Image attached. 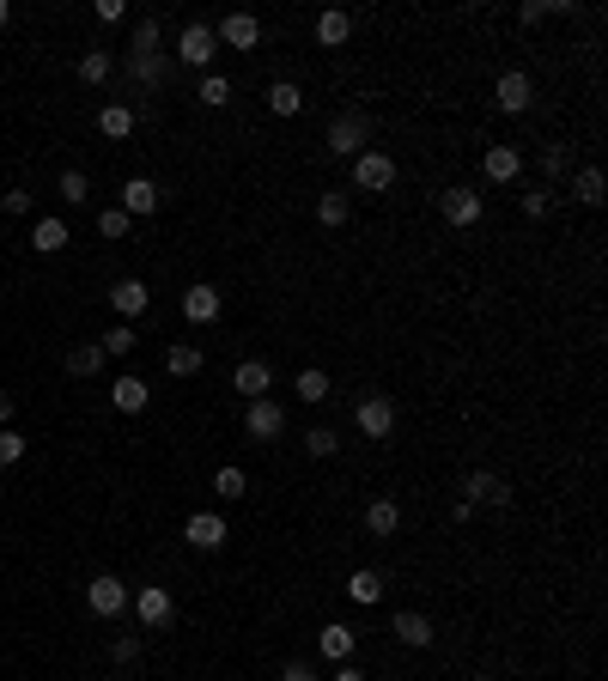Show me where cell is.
<instances>
[{"label":"cell","instance_id":"cell-11","mask_svg":"<svg viewBox=\"0 0 608 681\" xmlns=\"http://www.w3.org/2000/svg\"><path fill=\"white\" fill-rule=\"evenodd\" d=\"M128 602H134V621H140V627H165V621L177 615V602H171L165 584H140Z\"/></svg>","mask_w":608,"mask_h":681},{"label":"cell","instance_id":"cell-13","mask_svg":"<svg viewBox=\"0 0 608 681\" xmlns=\"http://www.w3.org/2000/svg\"><path fill=\"white\" fill-rule=\"evenodd\" d=\"M110 305H116V317H122V323H134V317L152 305V292H146V280H134V274H128V280H116V286H110Z\"/></svg>","mask_w":608,"mask_h":681},{"label":"cell","instance_id":"cell-45","mask_svg":"<svg viewBox=\"0 0 608 681\" xmlns=\"http://www.w3.org/2000/svg\"><path fill=\"white\" fill-rule=\"evenodd\" d=\"M280 681H317V663L311 657H286L280 663Z\"/></svg>","mask_w":608,"mask_h":681},{"label":"cell","instance_id":"cell-3","mask_svg":"<svg viewBox=\"0 0 608 681\" xmlns=\"http://www.w3.org/2000/svg\"><path fill=\"white\" fill-rule=\"evenodd\" d=\"M213 55H219L213 25H207V19H189L183 37H177V49H171V61H177V67H213Z\"/></svg>","mask_w":608,"mask_h":681},{"label":"cell","instance_id":"cell-1","mask_svg":"<svg viewBox=\"0 0 608 681\" xmlns=\"http://www.w3.org/2000/svg\"><path fill=\"white\" fill-rule=\"evenodd\" d=\"M353 189L359 195H390L396 189V159L384 153V146H365V153L353 159Z\"/></svg>","mask_w":608,"mask_h":681},{"label":"cell","instance_id":"cell-22","mask_svg":"<svg viewBox=\"0 0 608 681\" xmlns=\"http://www.w3.org/2000/svg\"><path fill=\"white\" fill-rule=\"evenodd\" d=\"M353 645H359V639H353V627H341V621H329V627L317 633V651H323L329 663H353Z\"/></svg>","mask_w":608,"mask_h":681},{"label":"cell","instance_id":"cell-33","mask_svg":"<svg viewBox=\"0 0 608 681\" xmlns=\"http://www.w3.org/2000/svg\"><path fill=\"white\" fill-rule=\"evenodd\" d=\"M268 110H274V116H298V110H304V86L274 80V86H268Z\"/></svg>","mask_w":608,"mask_h":681},{"label":"cell","instance_id":"cell-32","mask_svg":"<svg viewBox=\"0 0 608 681\" xmlns=\"http://www.w3.org/2000/svg\"><path fill=\"white\" fill-rule=\"evenodd\" d=\"M55 195H61L67 207H86V201H92V177H86V171H61V177H55Z\"/></svg>","mask_w":608,"mask_h":681},{"label":"cell","instance_id":"cell-51","mask_svg":"<svg viewBox=\"0 0 608 681\" xmlns=\"http://www.w3.org/2000/svg\"><path fill=\"white\" fill-rule=\"evenodd\" d=\"M7 19H13V7H7V0H0V31H7Z\"/></svg>","mask_w":608,"mask_h":681},{"label":"cell","instance_id":"cell-43","mask_svg":"<svg viewBox=\"0 0 608 681\" xmlns=\"http://www.w3.org/2000/svg\"><path fill=\"white\" fill-rule=\"evenodd\" d=\"M140 657V633H116L110 639V663H134Z\"/></svg>","mask_w":608,"mask_h":681},{"label":"cell","instance_id":"cell-23","mask_svg":"<svg viewBox=\"0 0 608 681\" xmlns=\"http://www.w3.org/2000/svg\"><path fill=\"white\" fill-rule=\"evenodd\" d=\"M31 244H37V256H55V250H67V219L43 213V219L31 225Z\"/></svg>","mask_w":608,"mask_h":681},{"label":"cell","instance_id":"cell-15","mask_svg":"<svg viewBox=\"0 0 608 681\" xmlns=\"http://www.w3.org/2000/svg\"><path fill=\"white\" fill-rule=\"evenodd\" d=\"M463 499H469V505H511V487H505L493 469H475V475L463 481Z\"/></svg>","mask_w":608,"mask_h":681},{"label":"cell","instance_id":"cell-31","mask_svg":"<svg viewBox=\"0 0 608 681\" xmlns=\"http://www.w3.org/2000/svg\"><path fill=\"white\" fill-rule=\"evenodd\" d=\"M542 171H548V183H566V177H572V146H566V140H548V146H542ZM548 183H542V189H548Z\"/></svg>","mask_w":608,"mask_h":681},{"label":"cell","instance_id":"cell-46","mask_svg":"<svg viewBox=\"0 0 608 681\" xmlns=\"http://www.w3.org/2000/svg\"><path fill=\"white\" fill-rule=\"evenodd\" d=\"M0 207H7V213H31V189H7V195H0Z\"/></svg>","mask_w":608,"mask_h":681},{"label":"cell","instance_id":"cell-5","mask_svg":"<svg viewBox=\"0 0 608 681\" xmlns=\"http://www.w3.org/2000/svg\"><path fill=\"white\" fill-rule=\"evenodd\" d=\"M128 596H134V590H128L116 572H98V578L86 584V609H92L98 621H116V615L128 609Z\"/></svg>","mask_w":608,"mask_h":681},{"label":"cell","instance_id":"cell-12","mask_svg":"<svg viewBox=\"0 0 608 681\" xmlns=\"http://www.w3.org/2000/svg\"><path fill=\"white\" fill-rule=\"evenodd\" d=\"M213 37H219L225 49H256V43H262V19H256V13H225V19L213 25Z\"/></svg>","mask_w":608,"mask_h":681},{"label":"cell","instance_id":"cell-35","mask_svg":"<svg viewBox=\"0 0 608 681\" xmlns=\"http://www.w3.org/2000/svg\"><path fill=\"white\" fill-rule=\"evenodd\" d=\"M213 493H219V499H244V493H250V475H244L238 463H225V469H213Z\"/></svg>","mask_w":608,"mask_h":681},{"label":"cell","instance_id":"cell-30","mask_svg":"<svg viewBox=\"0 0 608 681\" xmlns=\"http://www.w3.org/2000/svg\"><path fill=\"white\" fill-rule=\"evenodd\" d=\"M98 134H104V140H128V134H134V110H128V104H104V110H98Z\"/></svg>","mask_w":608,"mask_h":681},{"label":"cell","instance_id":"cell-26","mask_svg":"<svg viewBox=\"0 0 608 681\" xmlns=\"http://www.w3.org/2000/svg\"><path fill=\"white\" fill-rule=\"evenodd\" d=\"M159 37H165L159 13H140L134 19V37H128V55H159Z\"/></svg>","mask_w":608,"mask_h":681},{"label":"cell","instance_id":"cell-25","mask_svg":"<svg viewBox=\"0 0 608 681\" xmlns=\"http://www.w3.org/2000/svg\"><path fill=\"white\" fill-rule=\"evenodd\" d=\"M347 219H353V201H347V189H329V195H317V225L341 232Z\"/></svg>","mask_w":608,"mask_h":681},{"label":"cell","instance_id":"cell-10","mask_svg":"<svg viewBox=\"0 0 608 681\" xmlns=\"http://www.w3.org/2000/svg\"><path fill=\"white\" fill-rule=\"evenodd\" d=\"M493 104L505 110V116H523L529 104H536V80H529L523 67H511V73H499V86H493Z\"/></svg>","mask_w":608,"mask_h":681},{"label":"cell","instance_id":"cell-16","mask_svg":"<svg viewBox=\"0 0 608 681\" xmlns=\"http://www.w3.org/2000/svg\"><path fill=\"white\" fill-rule=\"evenodd\" d=\"M122 213H128V219L159 213V183H152V177H128V183H122Z\"/></svg>","mask_w":608,"mask_h":681},{"label":"cell","instance_id":"cell-21","mask_svg":"<svg viewBox=\"0 0 608 681\" xmlns=\"http://www.w3.org/2000/svg\"><path fill=\"white\" fill-rule=\"evenodd\" d=\"M566 183H572V201H578V207H602V195H608V183H602L596 165H578Z\"/></svg>","mask_w":608,"mask_h":681},{"label":"cell","instance_id":"cell-41","mask_svg":"<svg viewBox=\"0 0 608 681\" xmlns=\"http://www.w3.org/2000/svg\"><path fill=\"white\" fill-rule=\"evenodd\" d=\"M128 225H134V219H128L122 207H104V213H98V238H110V244H116V238H128Z\"/></svg>","mask_w":608,"mask_h":681},{"label":"cell","instance_id":"cell-39","mask_svg":"<svg viewBox=\"0 0 608 681\" xmlns=\"http://www.w3.org/2000/svg\"><path fill=\"white\" fill-rule=\"evenodd\" d=\"M335 450H341V438H335V426H311V432H304V457H335Z\"/></svg>","mask_w":608,"mask_h":681},{"label":"cell","instance_id":"cell-44","mask_svg":"<svg viewBox=\"0 0 608 681\" xmlns=\"http://www.w3.org/2000/svg\"><path fill=\"white\" fill-rule=\"evenodd\" d=\"M548 207H554V189H523V213L529 219H548Z\"/></svg>","mask_w":608,"mask_h":681},{"label":"cell","instance_id":"cell-36","mask_svg":"<svg viewBox=\"0 0 608 681\" xmlns=\"http://www.w3.org/2000/svg\"><path fill=\"white\" fill-rule=\"evenodd\" d=\"M201 365H207V359H201V347H189V341H177V347L165 353V371H171V377H195Z\"/></svg>","mask_w":608,"mask_h":681},{"label":"cell","instance_id":"cell-38","mask_svg":"<svg viewBox=\"0 0 608 681\" xmlns=\"http://www.w3.org/2000/svg\"><path fill=\"white\" fill-rule=\"evenodd\" d=\"M195 98H201L207 110H219V104H232V80H225V73H201V86H195Z\"/></svg>","mask_w":608,"mask_h":681},{"label":"cell","instance_id":"cell-4","mask_svg":"<svg viewBox=\"0 0 608 681\" xmlns=\"http://www.w3.org/2000/svg\"><path fill=\"white\" fill-rule=\"evenodd\" d=\"M353 426L371 438V444H384L390 432H396V402L384 396V390H371V396H359V408H353Z\"/></svg>","mask_w":608,"mask_h":681},{"label":"cell","instance_id":"cell-24","mask_svg":"<svg viewBox=\"0 0 608 681\" xmlns=\"http://www.w3.org/2000/svg\"><path fill=\"white\" fill-rule=\"evenodd\" d=\"M365 529H371V536H396V529H402V505L396 499H371L365 505Z\"/></svg>","mask_w":608,"mask_h":681},{"label":"cell","instance_id":"cell-20","mask_svg":"<svg viewBox=\"0 0 608 681\" xmlns=\"http://www.w3.org/2000/svg\"><path fill=\"white\" fill-rule=\"evenodd\" d=\"M481 171H487V183H517V171H523V153H517V146H487Z\"/></svg>","mask_w":608,"mask_h":681},{"label":"cell","instance_id":"cell-28","mask_svg":"<svg viewBox=\"0 0 608 681\" xmlns=\"http://www.w3.org/2000/svg\"><path fill=\"white\" fill-rule=\"evenodd\" d=\"M292 390H298V402H311V408H323V402H329V371H323V365H304Z\"/></svg>","mask_w":608,"mask_h":681},{"label":"cell","instance_id":"cell-7","mask_svg":"<svg viewBox=\"0 0 608 681\" xmlns=\"http://www.w3.org/2000/svg\"><path fill=\"white\" fill-rule=\"evenodd\" d=\"M122 67H128V80H134L140 92H159V86H171V73H177L171 49H159V55H122Z\"/></svg>","mask_w":608,"mask_h":681},{"label":"cell","instance_id":"cell-14","mask_svg":"<svg viewBox=\"0 0 608 681\" xmlns=\"http://www.w3.org/2000/svg\"><path fill=\"white\" fill-rule=\"evenodd\" d=\"M232 390H238V396H244V402H262V396H268V390H274V371H268V365H262V359H244V365H238V371H232Z\"/></svg>","mask_w":608,"mask_h":681},{"label":"cell","instance_id":"cell-27","mask_svg":"<svg viewBox=\"0 0 608 681\" xmlns=\"http://www.w3.org/2000/svg\"><path fill=\"white\" fill-rule=\"evenodd\" d=\"M347 37H353V19H347L341 7H329V13H317V43H323V49H341Z\"/></svg>","mask_w":608,"mask_h":681},{"label":"cell","instance_id":"cell-19","mask_svg":"<svg viewBox=\"0 0 608 681\" xmlns=\"http://www.w3.org/2000/svg\"><path fill=\"white\" fill-rule=\"evenodd\" d=\"M390 633H396L408 651H426V645L438 639V633H432V621H426V615H414V609H402V615L390 621Z\"/></svg>","mask_w":608,"mask_h":681},{"label":"cell","instance_id":"cell-2","mask_svg":"<svg viewBox=\"0 0 608 681\" xmlns=\"http://www.w3.org/2000/svg\"><path fill=\"white\" fill-rule=\"evenodd\" d=\"M371 146V116L365 110H341L335 122H329V153L335 159H359Z\"/></svg>","mask_w":608,"mask_h":681},{"label":"cell","instance_id":"cell-34","mask_svg":"<svg viewBox=\"0 0 608 681\" xmlns=\"http://www.w3.org/2000/svg\"><path fill=\"white\" fill-rule=\"evenodd\" d=\"M110 73H116V55H110V49H86V55H80V80H86V86H104Z\"/></svg>","mask_w":608,"mask_h":681},{"label":"cell","instance_id":"cell-42","mask_svg":"<svg viewBox=\"0 0 608 681\" xmlns=\"http://www.w3.org/2000/svg\"><path fill=\"white\" fill-rule=\"evenodd\" d=\"M19 457H25V438H19L13 426H0V469H13Z\"/></svg>","mask_w":608,"mask_h":681},{"label":"cell","instance_id":"cell-9","mask_svg":"<svg viewBox=\"0 0 608 681\" xmlns=\"http://www.w3.org/2000/svg\"><path fill=\"white\" fill-rule=\"evenodd\" d=\"M183 542H189V548H201V554H213V548L232 542V523H225L219 511H195V517L183 523Z\"/></svg>","mask_w":608,"mask_h":681},{"label":"cell","instance_id":"cell-18","mask_svg":"<svg viewBox=\"0 0 608 681\" xmlns=\"http://www.w3.org/2000/svg\"><path fill=\"white\" fill-rule=\"evenodd\" d=\"M146 402H152L146 377H134V371H128V377H116V384H110V408H116V414H140Z\"/></svg>","mask_w":608,"mask_h":681},{"label":"cell","instance_id":"cell-50","mask_svg":"<svg viewBox=\"0 0 608 681\" xmlns=\"http://www.w3.org/2000/svg\"><path fill=\"white\" fill-rule=\"evenodd\" d=\"M0 426H13V396H0Z\"/></svg>","mask_w":608,"mask_h":681},{"label":"cell","instance_id":"cell-48","mask_svg":"<svg viewBox=\"0 0 608 681\" xmlns=\"http://www.w3.org/2000/svg\"><path fill=\"white\" fill-rule=\"evenodd\" d=\"M542 19H548V13H542V0H529V7H517V25H523V31H529V25H542Z\"/></svg>","mask_w":608,"mask_h":681},{"label":"cell","instance_id":"cell-37","mask_svg":"<svg viewBox=\"0 0 608 681\" xmlns=\"http://www.w3.org/2000/svg\"><path fill=\"white\" fill-rule=\"evenodd\" d=\"M67 371H73V377H98V371H104V347H98V341L73 347V353H67Z\"/></svg>","mask_w":608,"mask_h":681},{"label":"cell","instance_id":"cell-40","mask_svg":"<svg viewBox=\"0 0 608 681\" xmlns=\"http://www.w3.org/2000/svg\"><path fill=\"white\" fill-rule=\"evenodd\" d=\"M98 347H104V359H128V353H134V323H116Z\"/></svg>","mask_w":608,"mask_h":681},{"label":"cell","instance_id":"cell-17","mask_svg":"<svg viewBox=\"0 0 608 681\" xmlns=\"http://www.w3.org/2000/svg\"><path fill=\"white\" fill-rule=\"evenodd\" d=\"M183 317H189L195 329H207V323L219 317V286H207V280L189 286V292H183Z\"/></svg>","mask_w":608,"mask_h":681},{"label":"cell","instance_id":"cell-29","mask_svg":"<svg viewBox=\"0 0 608 681\" xmlns=\"http://www.w3.org/2000/svg\"><path fill=\"white\" fill-rule=\"evenodd\" d=\"M347 596L359 602V609H371V602L384 596V572H371V566H359V572L347 578Z\"/></svg>","mask_w":608,"mask_h":681},{"label":"cell","instance_id":"cell-6","mask_svg":"<svg viewBox=\"0 0 608 681\" xmlns=\"http://www.w3.org/2000/svg\"><path fill=\"white\" fill-rule=\"evenodd\" d=\"M438 213L456 225V232H469V225H481V213H487V201L469 189V183H450L444 195H438Z\"/></svg>","mask_w":608,"mask_h":681},{"label":"cell","instance_id":"cell-8","mask_svg":"<svg viewBox=\"0 0 608 681\" xmlns=\"http://www.w3.org/2000/svg\"><path fill=\"white\" fill-rule=\"evenodd\" d=\"M244 432H250L256 444H274V438L286 432V402H274V396L250 402V408H244Z\"/></svg>","mask_w":608,"mask_h":681},{"label":"cell","instance_id":"cell-47","mask_svg":"<svg viewBox=\"0 0 608 681\" xmlns=\"http://www.w3.org/2000/svg\"><path fill=\"white\" fill-rule=\"evenodd\" d=\"M98 19H104V25H122L128 7H122V0H98Z\"/></svg>","mask_w":608,"mask_h":681},{"label":"cell","instance_id":"cell-49","mask_svg":"<svg viewBox=\"0 0 608 681\" xmlns=\"http://www.w3.org/2000/svg\"><path fill=\"white\" fill-rule=\"evenodd\" d=\"M329 681H371V675H365L359 663H335V675H329Z\"/></svg>","mask_w":608,"mask_h":681}]
</instances>
